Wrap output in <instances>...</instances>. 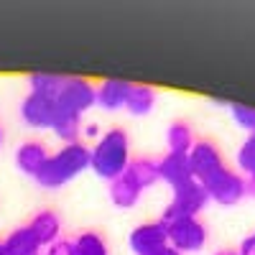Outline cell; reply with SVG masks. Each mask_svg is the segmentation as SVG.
<instances>
[{
    "mask_svg": "<svg viewBox=\"0 0 255 255\" xmlns=\"http://www.w3.org/2000/svg\"><path fill=\"white\" fill-rule=\"evenodd\" d=\"M128 163H130V140L123 128H110L100 135L95 148H90V168L108 184L125 174Z\"/></svg>",
    "mask_w": 255,
    "mask_h": 255,
    "instance_id": "obj_1",
    "label": "cell"
},
{
    "mask_svg": "<svg viewBox=\"0 0 255 255\" xmlns=\"http://www.w3.org/2000/svg\"><path fill=\"white\" fill-rule=\"evenodd\" d=\"M90 168V148L79 143H69V145H61L56 153L49 156L46 166L38 171L36 184L41 189H61L64 184H69L72 179H77L82 171Z\"/></svg>",
    "mask_w": 255,
    "mask_h": 255,
    "instance_id": "obj_2",
    "label": "cell"
},
{
    "mask_svg": "<svg viewBox=\"0 0 255 255\" xmlns=\"http://www.w3.org/2000/svg\"><path fill=\"white\" fill-rule=\"evenodd\" d=\"M207 202H209V197H207V189L202 186V181L191 179L174 189V197L166 204L161 220L171 222V220H181V217H199V212L207 207Z\"/></svg>",
    "mask_w": 255,
    "mask_h": 255,
    "instance_id": "obj_3",
    "label": "cell"
},
{
    "mask_svg": "<svg viewBox=\"0 0 255 255\" xmlns=\"http://www.w3.org/2000/svg\"><path fill=\"white\" fill-rule=\"evenodd\" d=\"M202 186L207 189L209 202H217L222 207H232L238 204L248 191H245V176L232 171L230 166H222L217 174H212L202 181Z\"/></svg>",
    "mask_w": 255,
    "mask_h": 255,
    "instance_id": "obj_4",
    "label": "cell"
},
{
    "mask_svg": "<svg viewBox=\"0 0 255 255\" xmlns=\"http://www.w3.org/2000/svg\"><path fill=\"white\" fill-rule=\"evenodd\" d=\"M56 105L61 113H72V115L82 118L90 108L97 105V87L84 77H67L59 97H56Z\"/></svg>",
    "mask_w": 255,
    "mask_h": 255,
    "instance_id": "obj_5",
    "label": "cell"
},
{
    "mask_svg": "<svg viewBox=\"0 0 255 255\" xmlns=\"http://www.w3.org/2000/svg\"><path fill=\"white\" fill-rule=\"evenodd\" d=\"M168 232V248L176 253H197L207 245V227L199 222V217H181L166 222Z\"/></svg>",
    "mask_w": 255,
    "mask_h": 255,
    "instance_id": "obj_6",
    "label": "cell"
},
{
    "mask_svg": "<svg viewBox=\"0 0 255 255\" xmlns=\"http://www.w3.org/2000/svg\"><path fill=\"white\" fill-rule=\"evenodd\" d=\"M20 118H23V123L28 128H38V130L49 128V130H51L56 118H59V105L51 97L28 92L23 97V102H20Z\"/></svg>",
    "mask_w": 255,
    "mask_h": 255,
    "instance_id": "obj_7",
    "label": "cell"
},
{
    "mask_svg": "<svg viewBox=\"0 0 255 255\" xmlns=\"http://www.w3.org/2000/svg\"><path fill=\"white\" fill-rule=\"evenodd\" d=\"M186 156H189V166H191V176L197 181H204L207 176L217 174L225 166L222 151L212 140H197Z\"/></svg>",
    "mask_w": 255,
    "mask_h": 255,
    "instance_id": "obj_8",
    "label": "cell"
},
{
    "mask_svg": "<svg viewBox=\"0 0 255 255\" xmlns=\"http://www.w3.org/2000/svg\"><path fill=\"white\" fill-rule=\"evenodd\" d=\"M128 245L135 255H151V253H158L161 248L168 245V232H166V222L163 220H156V222H143L138 225L130 238H128Z\"/></svg>",
    "mask_w": 255,
    "mask_h": 255,
    "instance_id": "obj_9",
    "label": "cell"
},
{
    "mask_svg": "<svg viewBox=\"0 0 255 255\" xmlns=\"http://www.w3.org/2000/svg\"><path fill=\"white\" fill-rule=\"evenodd\" d=\"M130 90H133V82L108 77L97 84V105L102 110H120V108H125Z\"/></svg>",
    "mask_w": 255,
    "mask_h": 255,
    "instance_id": "obj_10",
    "label": "cell"
},
{
    "mask_svg": "<svg viewBox=\"0 0 255 255\" xmlns=\"http://www.w3.org/2000/svg\"><path fill=\"white\" fill-rule=\"evenodd\" d=\"M49 151H46V145L41 143V140H26V143H20L18 145V151H15V163H18V168L23 174H28V176H38V171L46 166V161H49Z\"/></svg>",
    "mask_w": 255,
    "mask_h": 255,
    "instance_id": "obj_11",
    "label": "cell"
},
{
    "mask_svg": "<svg viewBox=\"0 0 255 255\" xmlns=\"http://www.w3.org/2000/svg\"><path fill=\"white\" fill-rule=\"evenodd\" d=\"M158 176L161 181H166L171 189L191 181V166H189V156L184 153H166L161 161H158Z\"/></svg>",
    "mask_w": 255,
    "mask_h": 255,
    "instance_id": "obj_12",
    "label": "cell"
},
{
    "mask_svg": "<svg viewBox=\"0 0 255 255\" xmlns=\"http://www.w3.org/2000/svg\"><path fill=\"white\" fill-rule=\"evenodd\" d=\"M123 176L130 181L138 191H145V189L156 186V181H161V176H158V161L145 158V156L143 158H130V163H128Z\"/></svg>",
    "mask_w": 255,
    "mask_h": 255,
    "instance_id": "obj_13",
    "label": "cell"
},
{
    "mask_svg": "<svg viewBox=\"0 0 255 255\" xmlns=\"http://www.w3.org/2000/svg\"><path fill=\"white\" fill-rule=\"evenodd\" d=\"M28 227H31L33 235L38 238V243L44 245V248H49L51 243L59 240L61 220H59V215H56L54 209H41V212H36V215H33V220L28 222Z\"/></svg>",
    "mask_w": 255,
    "mask_h": 255,
    "instance_id": "obj_14",
    "label": "cell"
},
{
    "mask_svg": "<svg viewBox=\"0 0 255 255\" xmlns=\"http://www.w3.org/2000/svg\"><path fill=\"white\" fill-rule=\"evenodd\" d=\"M3 245H5V253L8 255H41V248H44V245L38 243V238L31 232L28 225L15 227L10 235L3 240Z\"/></svg>",
    "mask_w": 255,
    "mask_h": 255,
    "instance_id": "obj_15",
    "label": "cell"
},
{
    "mask_svg": "<svg viewBox=\"0 0 255 255\" xmlns=\"http://www.w3.org/2000/svg\"><path fill=\"white\" fill-rule=\"evenodd\" d=\"M166 143H168V153H189L191 145H194V133H191V125L186 120H174L166 130Z\"/></svg>",
    "mask_w": 255,
    "mask_h": 255,
    "instance_id": "obj_16",
    "label": "cell"
},
{
    "mask_svg": "<svg viewBox=\"0 0 255 255\" xmlns=\"http://www.w3.org/2000/svg\"><path fill=\"white\" fill-rule=\"evenodd\" d=\"M140 194H143V191H138L125 176L110 181V186H108V197H110L113 207H118V209H133L138 204Z\"/></svg>",
    "mask_w": 255,
    "mask_h": 255,
    "instance_id": "obj_17",
    "label": "cell"
},
{
    "mask_svg": "<svg viewBox=\"0 0 255 255\" xmlns=\"http://www.w3.org/2000/svg\"><path fill=\"white\" fill-rule=\"evenodd\" d=\"M156 105V90L148 87V84H133L130 95H128L125 108L130 115H148Z\"/></svg>",
    "mask_w": 255,
    "mask_h": 255,
    "instance_id": "obj_18",
    "label": "cell"
},
{
    "mask_svg": "<svg viewBox=\"0 0 255 255\" xmlns=\"http://www.w3.org/2000/svg\"><path fill=\"white\" fill-rule=\"evenodd\" d=\"M64 79H67V77H61V74L33 72V74H28V87H31V92H36V95H44V97L56 100L59 92H61V87H64Z\"/></svg>",
    "mask_w": 255,
    "mask_h": 255,
    "instance_id": "obj_19",
    "label": "cell"
},
{
    "mask_svg": "<svg viewBox=\"0 0 255 255\" xmlns=\"http://www.w3.org/2000/svg\"><path fill=\"white\" fill-rule=\"evenodd\" d=\"M51 130H54V135H56L59 140H64V145L79 143V135H82V118L59 110V118H56V123H54Z\"/></svg>",
    "mask_w": 255,
    "mask_h": 255,
    "instance_id": "obj_20",
    "label": "cell"
},
{
    "mask_svg": "<svg viewBox=\"0 0 255 255\" xmlns=\"http://www.w3.org/2000/svg\"><path fill=\"white\" fill-rule=\"evenodd\" d=\"M74 255H108V243L95 230L79 232L74 238Z\"/></svg>",
    "mask_w": 255,
    "mask_h": 255,
    "instance_id": "obj_21",
    "label": "cell"
},
{
    "mask_svg": "<svg viewBox=\"0 0 255 255\" xmlns=\"http://www.w3.org/2000/svg\"><path fill=\"white\" fill-rule=\"evenodd\" d=\"M238 168L245 174V179L255 174V130L240 145V151H238Z\"/></svg>",
    "mask_w": 255,
    "mask_h": 255,
    "instance_id": "obj_22",
    "label": "cell"
},
{
    "mask_svg": "<svg viewBox=\"0 0 255 255\" xmlns=\"http://www.w3.org/2000/svg\"><path fill=\"white\" fill-rule=\"evenodd\" d=\"M230 113H232V120H235L243 130H248V133L255 130V108L240 105V102H230Z\"/></svg>",
    "mask_w": 255,
    "mask_h": 255,
    "instance_id": "obj_23",
    "label": "cell"
},
{
    "mask_svg": "<svg viewBox=\"0 0 255 255\" xmlns=\"http://www.w3.org/2000/svg\"><path fill=\"white\" fill-rule=\"evenodd\" d=\"M46 255H74V240L59 238L56 243H51V245L46 248Z\"/></svg>",
    "mask_w": 255,
    "mask_h": 255,
    "instance_id": "obj_24",
    "label": "cell"
},
{
    "mask_svg": "<svg viewBox=\"0 0 255 255\" xmlns=\"http://www.w3.org/2000/svg\"><path fill=\"white\" fill-rule=\"evenodd\" d=\"M238 255H255V235H248L238 245Z\"/></svg>",
    "mask_w": 255,
    "mask_h": 255,
    "instance_id": "obj_25",
    "label": "cell"
},
{
    "mask_svg": "<svg viewBox=\"0 0 255 255\" xmlns=\"http://www.w3.org/2000/svg\"><path fill=\"white\" fill-rule=\"evenodd\" d=\"M245 191H248V194H250V197H255V174L245 179Z\"/></svg>",
    "mask_w": 255,
    "mask_h": 255,
    "instance_id": "obj_26",
    "label": "cell"
},
{
    "mask_svg": "<svg viewBox=\"0 0 255 255\" xmlns=\"http://www.w3.org/2000/svg\"><path fill=\"white\" fill-rule=\"evenodd\" d=\"M151 255H181V253H176L174 248H168V245H166V248H161L158 253H151Z\"/></svg>",
    "mask_w": 255,
    "mask_h": 255,
    "instance_id": "obj_27",
    "label": "cell"
},
{
    "mask_svg": "<svg viewBox=\"0 0 255 255\" xmlns=\"http://www.w3.org/2000/svg\"><path fill=\"white\" fill-rule=\"evenodd\" d=\"M87 135H95V138H97V135H100V128H97V125H90V128H87Z\"/></svg>",
    "mask_w": 255,
    "mask_h": 255,
    "instance_id": "obj_28",
    "label": "cell"
},
{
    "mask_svg": "<svg viewBox=\"0 0 255 255\" xmlns=\"http://www.w3.org/2000/svg\"><path fill=\"white\" fill-rule=\"evenodd\" d=\"M215 255H238V250H217Z\"/></svg>",
    "mask_w": 255,
    "mask_h": 255,
    "instance_id": "obj_29",
    "label": "cell"
},
{
    "mask_svg": "<svg viewBox=\"0 0 255 255\" xmlns=\"http://www.w3.org/2000/svg\"><path fill=\"white\" fill-rule=\"evenodd\" d=\"M0 255H8V253H5V245H3V240H0Z\"/></svg>",
    "mask_w": 255,
    "mask_h": 255,
    "instance_id": "obj_30",
    "label": "cell"
},
{
    "mask_svg": "<svg viewBox=\"0 0 255 255\" xmlns=\"http://www.w3.org/2000/svg\"><path fill=\"white\" fill-rule=\"evenodd\" d=\"M0 145H3V128H0Z\"/></svg>",
    "mask_w": 255,
    "mask_h": 255,
    "instance_id": "obj_31",
    "label": "cell"
}]
</instances>
